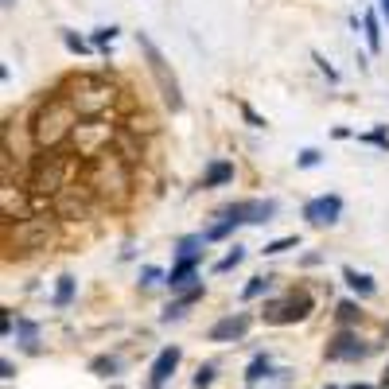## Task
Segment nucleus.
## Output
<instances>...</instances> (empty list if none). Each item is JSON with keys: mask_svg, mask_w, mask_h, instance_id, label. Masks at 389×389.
Here are the masks:
<instances>
[{"mask_svg": "<svg viewBox=\"0 0 389 389\" xmlns=\"http://www.w3.org/2000/svg\"><path fill=\"white\" fill-rule=\"evenodd\" d=\"M82 125L74 113V105L67 102V98H47V102L39 105V113H35L32 121V136L35 144H39L43 152H55L67 136H74V128Z\"/></svg>", "mask_w": 389, "mask_h": 389, "instance_id": "obj_1", "label": "nucleus"}, {"mask_svg": "<svg viewBox=\"0 0 389 389\" xmlns=\"http://www.w3.org/2000/svg\"><path fill=\"white\" fill-rule=\"evenodd\" d=\"M67 156L59 152H35L32 156V168H27V191L35 194V199H59L62 191H67Z\"/></svg>", "mask_w": 389, "mask_h": 389, "instance_id": "obj_2", "label": "nucleus"}, {"mask_svg": "<svg viewBox=\"0 0 389 389\" xmlns=\"http://www.w3.org/2000/svg\"><path fill=\"white\" fill-rule=\"evenodd\" d=\"M70 86H74V93H70L67 102L74 105L78 117H90V121L102 117V113L113 105V98H117V93H113V86L102 82L98 74H78Z\"/></svg>", "mask_w": 389, "mask_h": 389, "instance_id": "obj_3", "label": "nucleus"}, {"mask_svg": "<svg viewBox=\"0 0 389 389\" xmlns=\"http://www.w3.org/2000/svg\"><path fill=\"white\" fill-rule=\"evenodd\" d=\"M136 47L144 51V62H148V70H152L156 86H160V93H164V105H168L171 113H179V110H183V93H179V78L171 74L164 51H160V47H156V43L148 39L144 32H136Z\"/></svg>", "mask_w": 389, "mask_h": 389, "instance_id": "obj_4", "label": "nucleus"}, {"mask_svg": "<svg viewBox=\"0 0 389 389\" xmlns=\"http://www.w3.org/2000/svg\"><path fill=\"white\" fill-rule=\"evenodd\" d=\"M128 187V164L117 160V152H110L105 148L98 160H93V171H90V191L93 194H102V199H121Z\"/></svg>", "mask_w": 389, "mask_h": 389, "instance_id": "obj_5", "label": "nucleus"}, {"mask_svg": "<svg viewBox=\"0 0 389 389\" xmlns=\"http://www.w3.org/2000/svg\"><path fill=\"white\" fill-rule=\"evenodd\" d=\"M308 315H312V296H308V292H288V296L265 304V323H272V327L300 323V319H308Z\"/></svg>", "mask_w": 389, "mask_h": 389, "instance_id": "obj_6", "label": "nucleus"}, {"mask_svg": "<svg viewBox=\"0 0 389 389\" xmlns=\"http://www.w3.org/2000/svg\"><path fill=\"white\" fill-rule=\"evenodd\" d=\"M113 140H117V133H113V128L105 125L102 117H93V121H86V125H78V128H74L78 152H82V156H93V160H98V156L105 152L102 144H113Z\"/></svg>", "mask_w": 389, "mask_h": 389, "instance_id": "obj_7", "label": "nucleus"}, {"mask_svg": "<svg viewBox=\"0 0 389 389\" xmlns=\"http://www.w3.org/2000/svg\"><path fill=\"white\" fill-rule=\"evenodd\" d=\"M8 237H16L20 249H47V242H51V222L39 218V214H32V218H20L16 230L8 226Z\"/></svg>", "mask_w": 389, "mask_h": 389, "instance_id": "obj_8", "label": "nucleus"}, {"mask_svg": "<svg viewBox=\"0 0 389 389\" xmlns=\"http://www.w3.org/2000/svg\"><path fill=\"white\" fill-rule=\"evenodd\" d=\"M338 214H343V199H338L335 191L315 194V199H308V203H304V218H308V226H335Z\"/></svg>", "mask_w": 389, "mask_h": 389, "instance_id": "obj_9", "label": "nucleus"}, {"mask_svg": "<svg viewBox=\"0 0 389 389\" xmlns=\"http://www.w3.org/2000/svg\"><path fill=\"white\" fill-rule=\"evenodd\" d=\"M226 211L234 214L242 226H265V222H272V214H277V199H242V203H230Z\"/></svg>", "mask_w": 389, "mask_h": 389, "instance_id": "obj_10", "label": "nucleus"}, {"mask_svg": "<svg viewBox=\"0 0 389 389\" xmlns=\"http://www.w3.org/2000/svg\"><path fill=\"white\" fill-rule=\"evenodd\" d=\"M249 327H253V315L249 312H230L206 331V338H211V343H237V338H246Z\"/></svg>", "mask_w": 389, "mask_h": 389, "instance_id": "obj_11", "label": "nucleus"}, {"mask_svg": "<svg viewBox=\"0 0 389 389\" xmlns=\"http://www.w3.org/2000/svg\"><path fill=\"white\" fill-rule=\"evenodd\" d=\"M86 211H90V187L70 183L67 191H62L59 199H55V214H59V218H67V222L86 218Z\"/></svg>", "mask_w": 389, "mask_h": 389, "instance_id": "obj_12", "label": "nucleus"}, {"mask_svg": "<svg viewBox=\"0 0 389 389\" xmlns=\"http://www.w3.org/2000/svg\"><path fill=\"white\" fill-rule=\"evenodd\" d=\"M366 350H370V347H362V338H358L350 327H343L327 343V358H331V362H350V358H362Z\"/></svg>", "mask_w": 389, "mask_h": 389, "instance_id": "obj_13", "label": "nucleus"}, {"mask_svg": "<svg viewBox=\"0 0 389 389\" xmlns=\"http://www.w3.org/2000/svg\"><path fill=\"white\" fill-rule=\"evenodd\" d=\"M179 358H183V350H179V347H164L160 355H156V362H152V374H148V385H152V389H160L164 381H168L171 374H176Z\"/></svg>", "mask_w": 389, "mask_h": 389, "instance_id": "obj_14", "label": "nucleus"}, {"mask_svg": "<svg viewBox=\"0 0 389 389\" xmlns=\"http://www.w3.org/2000/svg\"><path fill=\"white\" fill-rule=\"evenodd\" d=\"M194 272H199V261H176V265H171V272H168V280H164V284H168L171 292H187V288L203 284V280H194Z\"/></svg>", "mask_w": 389, "mask_h": 389, "instance_id": "obj_15", "label": "nucleus"}, {"mask_svg": "<svg viewBox=\"0 0 389 389\" xmlns=\"http://www.w3.org/2000/svg\"><path fill=\"white\" fill-rule=\"evenodd\" d=\"M199 300H203V284H194V288H187V292H179V296L171 300L168 308H164L160 323H176V319H183V315H187V308H191V304H199Z\"/></svg>", "mask_w": 389, "mask_h": 389, "instance_id": "obj_16", "label": "nucleus"}, {"mask_svg": "<svg viewBox=\"0 0 389 389\" xmlns=\"http://www.w3.org/2000/svg\"><path fill=\"white\" fill-rule=\"evenodd\" d=\"M343 280H347V288L355 292L358 300H370L374 292H378V284H374L370 272H358L355 265H343Z\"/></svg>", "mask_w": 389, "mask_h": 389, "instance_id": "obj_17", "label": "nucleus"}, {"mask_svg": "<svg viewBox=\"0 0 389 389\" xmlns=\"http://www.w3.org/2000/svg\"><path fill=\"white\" fill-rule=\"evenodd\" d=\"M226 183H234V164H230V160H211L199 187H203V191H211V187H226Z\"/></svg>", "mask_w": 389, "mask_h": 389, "instance_id": "obj_18", "label": "nucleus"}, {"mask_svg": "<svg viewBox=\"0 0 389 389\" xmlns=\"http://www.w3.org/2000/svg\"><path fill=\"white\" fill-rule=\"evenodd\" d=\"M237 226H242V222H237L234 214H230L226 206H222V211H218V222H214L211 230H203V237H206V242H226V237L234 234Z\"/></svg>", "mask_w": 389, "mask_h": 389, "instance_id": "obj_19", "label": "nucleus"}, {"mask_svg": "<svg viewBox=\"0 0 389 389\" xmlns=\"http://www.w3.org/2000/svg\"><path fill=\"white\" fill-rule=\"evenodd\" d=\"M113 152H117L121 164H136V160H140V140H136L133 133H117V140H113Z\"/></svg>", "mask_w": 389, "mask_h": 389, "instance_id": "obj_20", "label": "nucleus"}, {"mask_svg": "<svg viewBox=\"0 0 389 389\" xmlns=\"http://www.w3.org/2000/svg\"><path fill=\"white\" fill-rule=\"evenodd\" d=\"M203 246H206V237H203V234L179 237V246H176V261H199V257H203Z\"/></svg>", "mask_w": 389, "mask_h": 389, "instance_id": "obj_21", "label": "nucleus"}, {"mask_svg": "<svg viewBox=\"0 0 389 389\" xmlns=\"http://www.w3.org/2000/svg\"><path fill=\"white\" fill-rule=\"evenodd\" d=\"M362 35H366V43H370V55H378L381 51V20H378V12H362Z\"/></svg>", "mask_w": 389, "mask_h": 389, "instance_id": "obj_22", "label": "nucleus"}, {"mask_svg": "<svg viewBox=\"0 0 389 389\" xmlns=\"http://www.w3.org/2000/svg\"><path fill=\"white\" fill-rule=\"evenodd\" d=\"M335 319L343 323V327H355V323L362 319V308H358V300H338V308H335Z\"/></svg>", "mask_w": 389, "mask_h": 389, "instance_id": "obj_23", "label": "nucleus"}, {"mask_svg": "<svg viewBox=\"0 0 389 389\" xmlns=\"http://www.w3.org/2000/svg\"><path fill=\"white\" fill-rule=\"evenodd\" d=\"M74 288H78V280H74V277H59L51 304H55V308H70V300H74Z\"/></svg>", "mask_w": 389, "mask_h": 389, "instance_id": "obj_24", "label": "nucleus"}, {"mask_svg": "<svg viewBox=\"0 0 389 389\" xmlns=\"http://www.w3.org/2000/svg\"><path fill=\"white\" fill-rule=\"evenodd\" d=\"M272 374V358L269 355H253V362L246 366V381H261Z\"/></svg>", "mask_w": 389, "mask_h": 389, "instance_id": "obj_25", "label": "nucleus"}, {"mask_svg": "<svg viewBox=\"0 0 389 389\" xmlns=\"http://www.w3.org/2000/svg\"><path fill=\"white\" fill-rule=\"evenodd\" d=\"M272 288V277H249V284L242 288V300H261Z\"/></svg>", "mask_w": 389, "mask_h": 389, "instance_id": "obj_26", "label": "nucleus"}, {"mask_svg": "<svg viewBox=\"0 0 389 389\" xmlns=\"http://www.w3.org/2000/svg\"><path fill=\"white\" fill-rule=\"evenodd\" d=\"M288 249H300V234H288V237H277L265 246V257H277V253H288Z\"/></svg>", "mask_w": 389, "mask_h": 389, "instance_id": "obj_27", "label": "nucleus"}, {"mask_svg": "<svg viewBox=\"0 0 389 389\" xmlns=\"http://www.w3.org/2000/svg\"><path fill=\"white\" fill-rule=\"evenodd\" d=\"M242 261H246V249H242V246H234L226 257H222V261H214V272H234Z\"/></svg>", "mask_w": 389, "mask_h": 389, "instance_id": "obj_28", "label": "nucleus"}, {"mask_svg": "<svg viewBox=\"0 0 389 389\" xmlns=\"http://www.w3.org/2000/svg\"><path fill=\"white\" fill-rule=\"evenodd\" d=\"M358 140H362V144H374V148H381V152H389V125H378L374 133H362Z\"/></svg>", "mask_w": 389, "mask_h": 389, "instance_id": "obj_29", "label": "nucleus"}, {"mask_svg": "<svg viewBox=\"0 0 389 389\" xmlns=\"http://www.w3.org/2000/svg\"><path fill=\"white\" fill-rule=\"evenodd\" d=\"M20 335H24V350H39V327H35L32 319H20Z\"/></svg>", "mask_w": 389, "mask_h": 389, "instance_id": "obj_30", "label": "nucleus"}, {"mask_svg": "<svg viewBox=\"0 0 389 389\" xmlns=\"http://www.w3.org/2000/svg\"><path fill=\"white\" fill-rule=\"evenodd\" d=\"M117 32H121V27H113V24H110V27H98V32L90 35V43L98 47V51H110V43L117 39Z\"/></svg>", "mask_w": 389, "mask_h": 389, "instance_id": "obj_31", "label": "nucleus"}, {"mask_svg": "<svg viewBox=\"0 0 389 389\" xmlns=\"http://www.w3.org/2000/svg\"><path fill=\"white\" fill-rule=\"evenodd\" d=\"M62 43H67V51H74V55H86L93 47L90 39H82L78 32H67V27H62Z\"/></svg>", "mask_w": 389, "mask_h": 389, "instance_id": "obj_32", "label": "nucleus"}, {"mask_svg": "<svg viewBox=\"0 0 389 389\" xmlns=\"http://www.w3.org/2000/svg\"><path fill=\"white\" fill-rule=\"evenodd\" d=\"M117 358H113V355H102V358H93V362H90V370L93 374H117Z\"/></svg>", "mask_w": 389, "mask_h": 389, "instance_id": "obj_33", "label": "nucleus"}, {"mask_svg": "<svg viewBox=\"0 0 389 389\" xmlns=\"http://www.w3.org/2000/svg\"><path fill=\"white\" fill-rule=\"evenodd\" d=\"M160 280H168V277H164L156 265H144L140 269V288H152V284H160Z\"/></svg>", "mask_w": 389, "mask_h": 389, "instance_id": "obj_34", "label": "nucleus"}, {"mask_svg": "<svg viewBox=\"0 0 389 389\" xmlns=\"http://www.w3.org/2000/svg\"><path fill=\"white\" fill-rule=\"evenodd\" d=\"M214 374H218V370H214L211 362H206V366H199V374H194V389H206V385L214 381Z\"/></svg>", "mask_w": 389, "mask_h": 389, "instance_id": "obj_35", "label": "nucleus"}, {"mask_svg": "<svg viewBox=\"0 0 389 389\" xmlns=\"http://www.w3.org/2000/svg\"><path fill=\"white\" fill-rule=\"evenodd\" d=\"M319 160H323V156H319V148H304V152L296 156V168H315Z\"/></svg>", "mask_w": 389, "mask_h": 389, "instance_id": "obj_36", "label": "nucleus"}, {"mask_svg": "<svg viewBox=\"0 0 389 389\" xmlns=\"http://www.w3.org/2000/svg\"><path fill=\"white\" fill-rule=\"evenodd\" d=\"M312 62H315V67H319V70H323V74H327V82H338V70H335V67H331V62H327V59H323V55H319V51H312Z\"/></svg>", "mask_w": 389, "mask_h": 389, "instance_id": "obj_37", "label": "nucleus"}, {"mask_svg": "<svg viewBox=\"0 0 389 389\" xmlns=\"http://www.w3.org/2000/svg\"><path fill=\"white\" fill-rule=\"evenodd\" d=\"M242 117H246V121H249V125H253V128H265V125H269V121H265L261 113L253 110V105H246V102H242Z\"/></svg>", "mask_w": 389, "mask_h": 389, "instance_id": "obj_38", "label": "nucleus"}, {"mask_svg": "<svg viewBox=\"0 0 389 389\" xmlns=\"http://www.w3.org/2000/svg\"><path fill=\"white\" fill-rule=\"evenodd\" d=\"M12 374H16V366H12L8 358H4V362H0V378H12Z\"/></svg>", "mask_w": 389, "mask_h": 389, "instance_id": "obj_39", "label": "nucleus"}, {"mask_svg": "<svg viewBox=\"0 0 389 389\" xmlns=\"http://www.w3.org/2000/svg\"><path fill=\"white\" fill-rule=\"evenodd\" d=\"M378 389H389V366H385V374H381V381H378Z\"/></svg>", "mask_w": 389, "mask_h": 389, "instance_id": "obj_40", "label": "nucleus"}, {"mask_svg": "<svg viewBox=\"0 0 389 389\" xmlns=\"http://www.w3.org/2000/svg\"><path fill=\"white\" fill-rule=\"evenodd\" d=\"M343 389H378V385H366V381H355V385H343Z\"/></svg>", "mask_w": 389, "mask_h": 389, "instance_id": "obj_41", "label": "nucleus"}, {"mask_svg": "<svg viewBox=\"0 0 389 389\" xmlns=\"http://www.w3.org/2000/svg\"><path fill=\"white\" fill-rule=\"evenodd\" d=\"M381 16H385V20H389V0H381Z\"/></svg>", "mask_w": 389, "mask_h": 389, "instance_id": "obj_42", "label": "nucleus"}, {"mask_svg": "<svg viewBox=\"0 0 389 389\" xmlns=\"http://www.w3.org/2000/svg\"><path fill=\"white\" fill-rule=\"evenodd\" d=\"M0 4H4V8H12V4H16V0H0Z\"/></svg>", "mask_w": 389, "mask_h": 389, "instance_id": "obj_43", "label": "nucleus"}]
</instances>
